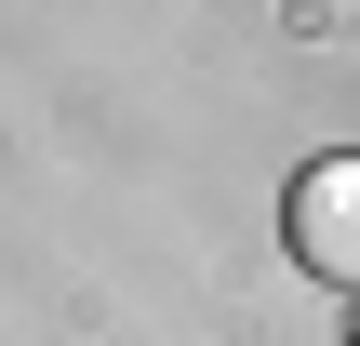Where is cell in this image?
Listing matches in <instances>:
<instances>
[{"label":"cell","mask_w":360,"mask_h":346,"mask_svg":"<svg viewBox=\"0 0 360 346\" xmlns=\"http://www.w3.org/2000/svg\"><path fill=\"white\" fill-rule=\"evenodd\" d=\"M294 240H307V267L360 280V160H321V173L294 187Z\"/></svg>","instance_id":"cell-1"}]
</instances>
